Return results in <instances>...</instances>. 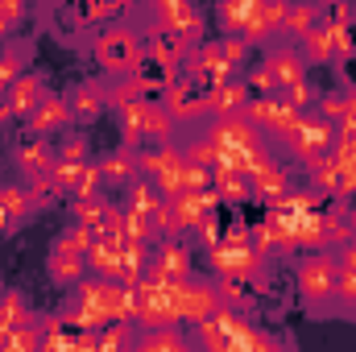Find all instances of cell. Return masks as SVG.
<instances>
[{
    "mask_svg": "<svg viewBox=\"0 0 356 352\" xmlns=\"http://www.w3.org/2000/svg\"><path fill=\"white\" fill-rule=\"evenodd\" d=\"M319 4H323V8H327V4H336V0H319Z\"/></svg>",
    "mask_w": 356,
    "mask_h": 352,
    "instance_id": "obj_52",
    "label": "cell"
},
{
    "mask_svg": "<svg viewBox=\"0 0 356 352\" xmlns=\"http://www.w3.org/2000/svg\"><path fill=\"white\" fill-rule=\"evenodd\" d=\"M249 99H253V91L245 88V79L236 75V79H224V83L203 88V112L207 116H241L249 108Z\"/></svg>",
    "mask_w": 356,
    "mask_h": 352,
    "instance_id": "obj_18",
    "label": "cell"
},
{
    "mask_svg": "<svg viewBox=\"0 0 356 352\" xmlns=\"http://www.w3.org/2000/svg\"><path fill=\"white\" fill-rule=\"evenodd\" d=\"M195 241H199L203 249H211V245L220 241V228H216V216H211L207 224H199V228H195Z\"/></svg>",
    "mask_w": 356,
    "mask_h": 352,
    "instance_id": "obj_48",
    "label": "cell"
},
{
    "mask_svg": "<svg viewBox=\"0 0 356 352\" xmlns=\"http://www.w3.org/2000/svg\"><path fill=\"white\" fill-rule=\"evenodd\" d=\"M307 182L319 195H340V166L332 162V154L319 158V162H307Z\"/></svg>",
    "mask_w": 356,
    "mask_h": 352,
    "instance_id": "obj_39",
    "label": "cell"
},
{
    "mask_svg": "<svg viewBox=\"0 0 356 352\" xmlns=\"http://www.w3.org/2000/svg\"><path fill=\"white\" fill-rule=\"evenodd\" d=\"M71 125H75L71 104H67V95H58V91H46V99H42V104L33 108V116H29V133H33V137H63Z\"/></svg>",
    "mask_w": 356,
    "mask_h": 352,
    "instance_id": "obj_16",
    "label": "cell"
},
{
    "mask_svg": "<svg viewBox=\"0 0 356 352\" xmlns=\"http://www.w3.org/2000/svg\"><path fill=\"white\" fill-rule=\"evenodd\" d=\"M261 8H266V0H220L216 4V25H220V33H241V25L249 17H257Z\"/></svg>",
    "mask_w": 356,
    "mask_h": 352,
    "instance_id": "obj_30",
    "label": "cell"
},
{
    "mask_svg": "<svg viewBox=\"0 0 356 352\" xmlns=\"http://www.w3.org/2000/svg\"><path fill=\"white\" fill-rule=\"evenodd\" d=\"M145 58V42L133 25H108L99 38H95V63L108 71V75H124V71H137Z\"/></svg>",
    "mask_w": 356,
    "mask_h": 352,
    "instance_id": "obj_5",
    "label": "cell"
},
{
    "mask_svg": "<svg viewBox=\"0 0 356 352\" xmlns=\"http://www.w3.org/2000/svg\"><path fill=\"white\" fill-rule=\"evenodd\" d=\"M67 104H71V116H75L79 125H95V120L108 112V88L95 83V79H83V83L71 88Z\"/></svg>",
    "mask_w": 356,
    "mask_h": 352,
    "instance_id": "obj_23",
    "label": "cell"
},
{
    "mask_svg": "<svg viewBox=\"0 0 356 352\" xmlns=\"http://www.w3.org/2000/svg\"><path fill=\"white\" fill-rule=\"evenodd\" d=\"M25 13H29V0H0V42H8L17 33Z\"/></svg>",
    "mask_w": 356,
    "mask_h": 352,
    "instance_id": "obj_41",
    "label": "cell"
},
{
    "mask_svg": "<svg viewBox=\"0 0 356 352\" xmlns=\"http://www.w3.org/2000/svg\"><path fill=\"white\" fill-rule=\"evenodd\" d=\"M133 349H141V352H186V349H195V340H191L186 323H154V328H137Z\"/></svg>",
    "mask_w": 356,
    "mask_h": 352,
    "instance_id": "obj_21",
    "label": "cell"
},
{
    "mask_svg": "<svg viewBox=\"0 0 356 352\" xmlns=\"http://www.w3.org/2000/svg\"><path fill=\"white\" fill-rule=\"evenodd\" d=\"M336 273H340V257L327 249H311L298 262V294L307 298V307L327 311L336 303Z\"/></svg>",
    "mask_w": 356,
    "mask_h": 352,
    "instance_id": "obj_4",
    "label": "cell"
},
{
    "mask_svg": "<svg viewBox=\"0 0 356 352\" xmlns=\"http://www.w3.org/2000/svg\"><path fill=\"white\" fill-rule=\"evenodd\" d=\"M241 79H245V88L253 91V95H277V83H273V75H269L266 67H253V71H245Z\"/></svg>",
    "mask_w": 356,
    "mask_h": 352,
    "instance_id": "obj_47",
    "label": "cell"
},
{
    "mask_svg": "<svg viewBox=\"0 0 356 352\" xmlns=\"http://www.w3.org/2000/svg\"><path fill=\"white\" fill-rule=\"evenodd\" d=\"M116 112V129H120V141L129 145H145L149 141V116H154V99H133L124 108H112Z\"/></svg>",
    "mask_w": 356,
    "mask_h": 352,
    "instance_id": "obj_24",
    "label": "cell"
},
{
    "mask_svg": "<svg viewBox=\"0 0 356 352\" xmlns=\"http://www.w3.org/2000/svg\"><path fill=\"white\" fill-rule=\"evenodd\" d=\"M0 294H4V278H0Z\"/></svg>",
    "mask_w": 356,
    "mask_h": 352,
    "instance_id": "obj_53",
    "label": "cell"
},
{
    "mask_svg": "<svg viewBox=\"0 0 356 352\" xmlns=\"http://www.w3.org/2000/svg\"><path fill=\"white\" fill-rule=\"evenodd\" d=\"M323 21V4L319 0H290V8H286V21H282V38L286 42H298L311 25H319Z\"/></svg>",
    "mask_w": 356,
    "mask_h": 352,
    "instance_id": "obj_27",
    "label": "cell"
},
{
    "mask_svg": "<svg viewBox=\"0 0 356 352\" xmlns=\"http://www.w3.org/2000/svg\"><path fill=\"white\" fill-rule=\"evenodd\" d=\"M154 88V79L137 67V71H124V75H112V88H108V108H124L133 99H145V91Z\"/></svg>",
    "mask_w": 356,
    "mask_h": 352,
    "instance_id": "obj_28",
    "label": "cell"
},
{
    "mask_svg": "<svg viewBox=\"0 0 356 352\" xmlns=\"http://www.w3.org/2000/svg\"><path fill=\"white\" fill-rule=\"evenodd\" d=\"M245 116L253 120V129L266 137L269 145H282V141L294 133V125L302 120V108H294V104L282 99V95H253L249 108H245Z\"/></svg>",
    "mask_w": 356,
    "mask_h": 352,
    "instance_id": "obj_7",
    "label": "cell"
},
{
    "mask_svg": "<svg viewBox=\"0 0 356 352\" xmlns=\"http://www.w3.org/2000/svg\"><path fill=\"white\" fill-rule=\"evenodd\" d=\"M191 253H195V249H191L182 237H158V245L149 249L145 273L166 278V282H182V278H191V269H195V257H191Z\"/></svg>",
    "mask_w": 356,
    "mask_h": 352,
    "instance_id": "obj_10",
    "label": "cell"
},
{
    "mask_svg": "<svg viewBox=\"0 0 356 352\" xmlns=\"http://www.w3.org/2000/svg\"><path fill=\"white\" fill-rule=\"evenodd\" d=\"M0 349H4V352H33V349H42V315H33V319L17 323L13 332H4V336H0Z\"/></svg>",
    "mask_w": 356,
    "mask_h": 352,
    "instance_id": "obj_35",
    "label": "cell"
},
{
    "mask_svg": "<svg viewBox=\"0 0 356 352\" xmlns=\"http://www.w3.org/2000/svg\"><path fill=\"white\" fill-rule=\"evenodd\" d=\"M0 211L8 216V224H25V220L38 211L29 186H0Z\"/></svg>",
    "mask_w": 356,
    "mask_h": 352,
    "instance_id": "obj_36",
    "label": "cell"
},
{
    "mask_svg": "<svg viewBox=\"0 0 356 352\" xmlns=\"http://www.w3.org/2000/svg\"><path fill=\"white\" fill-rule=\"evenodd\" d=\"M182 71H186V79H195L199 88H211V83H224V79H236V67L224 58V50H220V42H199L191 54H186V63H182Z\"/></svg>",
    "mask_w": 356,
    "mask_h": 352,
    "instance_id": "obj_11",
    "label": "cell"
},
{
    "mask_svg": "<svg viewBox=\"0 0 356 352\" xmlns=\"http://www.w3.org/2000/svg\"><path fill=\"white\" fill-rule=\"evenodd\" d=\"M91 241H95V228H88V224H71L67 232H58V241L46 253V278L54 286H75L88 273Z\"/></svg>",
    "mask_w": 356,
    "mask_h": 352,
    "instance_id": "obj_3",
    "label": "cell"
},
{
    "mask_svg": "<svg viewBox=\"0 0 356 352\" xmlns=\"http://www.w3.org/2000/svg\"><path fill=\"white\" fill-rule=\"evenodd\" d=\"M4 228H8V216H4V211H0V232H4Z\"/></svg>",
    "mask_w": 356,
    "mask_h": 352,
    "instance_id": "obj_51",
    "label": "cell"
},
{
    "mask_svg": "<svg viewBox=\"0 0 356 352\" xmlns=\"http://www.w3.org/2000/svg\"><path fill=\"white\" fill-rule=\"evenodd\" d=\"M336 133H340V129H336V120H327L323 112H315V108H311V112H302V120L294 125V133L282 141V150H286V154H294V158L307 166V162H319V158H327V154H332Z\"/></svg>",
    "mask_w": 356,
    "mask_h": 352,
    "instance_id": "obj_6",
    "label": "cell"
},
{
    "mask_svg": "<svg viewBox=\"0 0 356 352\" xmlns=\"http://www.w3.org/2000/svg\"><path fill=\"white\" fill-rule=\"evenodd\" d=\"M25 71H29V46H25V42L0 46V91L8 88L17 75H25Z\"/></svg>",
    "mask_w": 356,
    "mask_h": 352,
    "instance_id": "obj_38",
    "label": "cell"
},
{
    "mask_svg": "<svg viewBox=\"0 0 356 352\" xmlns=\"http://www.w3.org/2000/svg\"><path fill=\"white\" fill-rule=\"evenodd\" d=\"M88 273L108 278V282H124V241L95 232V241H91V249H88Z\"/></svg>",
    "mask_w": 356,
    "mask_h": 352,
    "instance_id": "obj_19",
    "label": "cell"
},
{
    "mask_svg": "<svg viewBox=\"0 0 356 352\" xmlns=\"http://www.w3.org/2000/svg\"><path fill=\"white\" fill-rule=\"evenodd\" d=\"M162 108L178 120V129H186V125H195V120H207V112H203V88H199L195 79H175V83H166Z\"/></svg>",
    "mask_w": 356,
    "mask_h": 352,
    "instance_id": "obj_15",
    "label": "cell"
},
{
    "mask_svg": "<svg viewBox=\"0 0 356 352\" xmlns=\"http://www.w3.org/2000/svg\"><path fill=\"white\" fill-rule=\"evenodd\" d=\"M108 207H112V199H108L104 191H95V195H75V199H71V220H75V224H88V228L99 232Z\"/></svg>",
    "mask_w": 356,
    "mask_h": 352,
    "instance_id": "obj_31",
    "label": "cell"
},
{
    "mask_svg": "<svg viewBox=\"0 0 356 352\" xmlns=\"http://www.w3.org/2000/svg\"><path fill=\"white\" fill-rule=\"evenodd\" d=\"M332 307L356 315V269H348V265H340V273H336V303Z\"/></svg>",
    "mask_w": 356,
    "mask_h": 352,
    "instance_id": "obj_40",
    "label": "cell"
},
{
    "mask_svg": "<svg viewBox=\"0 0 356 352\" xmlns=\"http://www.w3.org/2000/svg\"><path fill=\"white\" fill-rule=\"evenodd\" d=\"M145 4H149L154 29H170V33H178V38H186L191 46L203 42L207 21H203V13H199L195 0H145Z\"/></svg>",
    "mask_w": 356,
    "mask_h": 352,
    "instance_id": "obj_9",
    "label": "cell"
},
{
    "mask_svg": "<svg viewBox=\"0 0 356 352\" xmlns=\"http://www.w3.org/2000/svg\"><path fill=\"white\" fill-rule=\"evenodd\" d=\"M249 182H253V195H257V199H266V203H282V199L290 195V186H294V175H290L286 166H277V158H273L269 166L253 170Z\"/></svg>",
    "mask_w": 356,
    "mask_h": 352,
    "instance_id": "obj_26",
    "label": "cell"
},
{
    "mask_svg": "<svg viewBox=\"0 0 356 352\" xmlns=\"http://www.w3.org/2000/svg\"><path fill=\"white\" fill-rule=\"evenodd\" d=\"M261 67L273 75L277 91H286L290 83H302V79H307V58H302L298 42H269Z\"/></svg>",
    "mask_w": 356,
    "mask_h": 352,
    "instance_id": "obj_13",
    "label": "cell"
},
{
    "mask_svg": "<svg viewBox=\"0 0 356 352\" xmlns=\"http://www.w3.org/2000/svg\"><path fill=\"white\" fill-rule=\"evenodd\" d=\"M298 50H302L307 67H311V63H332V58H336L332 33H327V25H323V21H319V25H311V29L298 38Z\"/></svg>",
    "mask_w": 356,
    "mask_h": 352,
    "instance_id": "obj_32",
    "label": "cell"
},
{
    "mask_svg": "<svg viewBox=\"0 0 356 352\" xmlns=\"http://www.w3.org/2000/svg\"><path fill=\"white\" fill-rule=\"evenodd\" d=\"M344 104H348V88H336V91H327V95H319V99H315V112H323L327 120H336V125H340Z\"/></svg>",
    "mask_w": 356,
    "mask_h": 352,
    "instance_id": "obj_45",
    "label": "cell"
},
{
    "mask_svg": "<svg viewBox=\"0 0 356 352\" xmlns=\"http://www.w3.org/2000/svg\"><path fill=\"white\" fill-rule=\"evenodd\" d=\"M124 207L158 224V220L166 216V195L158 191V182H154V178H145V175H141L137 182H133V186H124Z\"/></svg>",
    "mask_w": 356,
    "mask_h": 352,
    "instance_id": "obj_25",
    "label": "cell"
},
{
    "mask_svg": "<svg viewBox=\"0 0 356 352\" xmlns=\"http://www.w3.org/2000/svg\"><path fill=\"white\" fill-rule=\"evenodd\" d=\"M220 307V294H216V282H199V278H182L170 282V323H186L195 328L199 319H207L211 311Z\"/></svg>",
    "mask_w": 356,
    "mask_h": 352,
    "instance_id": "obj_8",
    "label": "cell"
},
{
    "mask_svg": "<svg viewBox=\"0 0 356 352\" xmlns=\"http://www.w3.org/2000/svg\"><path fill=\"white\" fill-rule=\"evenodd\" d=\"M58 158H67V162H83V158H91V141L83 137V133H75V129H67L63 137H58Z\"/></svg>",
    "mask_w": 356,
    "mask_h": 352,
    "instance_id": "obj_42",
    "label": "cell"
},
{
    "mask_svg": "<svg viewBox=\"0 0 356 352\" xmlns=\"http://www.w3.org/2000/svg\"><path fill=\"white\" fill-rule=\"evenodd\" d=\"M99 162V178H104V186H133L137 178H141V145H129V141H120L116 150H108V154H99L95 158Z\"/></svg>",
    "mask_w": 356,
    "mask_h": 352,
    "instance_id": "obj_14",
    "label": "cell"
},
{
    "mask_svg": "<svg viewBox=\"0 0 356 352\" xmlns=\"http://www.w3.org/2000/svg\"><path fill=\"white\" fill-rule=\"evenodd\" d=\"M191 340H195V349H203V352H273L277 349V340L266 336L261 328H253L245 319V311L224 307V303L207 319H199L191 328Z\"/></svg>",
    "mask_w": 356,
    "mask_h": 352,
    "instance_id": "obj_1",
    "label": "cell"
},
{
    "mask_svg": "<svg viewBox=\"0 0 356 352\" xmlns=\"http://www.w3.org/2000/svg\"><path fill=\"white\" fill-rule=\"evenodd\" d=\"M13 112H8V104H4V95H0V120H8Z\"/></svg>",
    "mask_w": 356,
    "mask_h": 352,
    "instance_id": "obj_50",
    "label": "cell"
},
{
    "mask_svg": "<svg viewBox=\"0 0 356 352\" xmlns=\"http://www.w3.org/2000/svg\"><path fill=\"white\" fill-rule=\"evenodd\" d=\"M50 178H54V191H58V195H67V199L104 191L99 162H91V158H83V162H67V158H58V162H54V170H50Z\"/></svg>",
    "mask_w": 356,
    "mask_h": 352,
    "instance_id": "obj_12",
    "label": "cell"
},
{
    "mask_svg": "<svg viewBox=\"0 0 356 352\" xmlns=\"http://www.w3.org/2000/svg\"><path fill=\"white\" fill-rule=\"evenodd\" d=\"M54 162H58V150H54V141H50V137H33V133H29V141L13 145V166L21 170L25 182H29V178H38V175H46Z\"/></svg>",
    "mask_w": 356,
    "mask_h": 352,
    "instance_id": "obj_20",
    "label": "cell"
},
{
    "mask_svg": "<svg viewBox=\"0 0 356 352\" xmlns=\"http://www.w3.org/2000/svg\"><path fill=\"white\" fill-rule=\"evenodd\" d=\"M137 340V323L133 319H112L95 332V352H120V349H133Z\"/></svg>",
    "mask_w": 356,
    "mask_h": 352,
    "instance_id": "obj_33",
    "label": "cell"
},
{
    "mask_svg": "<svg viewBox=\"0 0 356 352\" xmlns=\"http://www.w3.org/2000/svg\"><path fill=\"white\" fill-rule=\"evenodd\" d=\"M336 257H340V265H348V269H356V241H348V245H340V249H336Z\"/></svg>",
    "mask_w": 356,
    "mask_h": 352,
    "instance_id": "obj_49",
    "label": "cell"
},
{
    "mask_svg": "<svg viewBox=\"0 0 356 352\" xmlns=\"http://www.w3.org/2000/svg\"><path fill=\"white\" fill-rule=\"evenodd\" d=\"M323 220H327V245H332V249L356 241V211L348 203H336L332 211H323Z\"/></svg>",
    "mask_w": 356,
    "mask_h": 352,
    "instance_id": "obj_34",
    "label": "cell"
},
{
    "mask_svg": "<svg viewBox=\"0 0 356 352\" xmlns=\"http://www.w3.org/2000/svg\"><path fill=\"white\" fill-rule=\"evenodd\" d=\"M277 95H282V99H290V104H294V108H302V112H311V108H315V99H319V91L311 88L307 79H302V83H290V88L277 91Z\"/></svg>",
    "mask_w": 356,
    "mask_h": 352,
    "instance_id": "obj_46",
    "label": "cell"
},
{
    "mask_svg": "<svg viewBox=\"0 0 356 352\" xmlns=\"http://www.w3.org/2000/svg\"><path fill=\"white\" fill-rule=\"evenodd\" d=\"M211 191L220 195V203H245L253 195V182L245 170H232V166H216L211 170Z\"/></svg>",
    "mask_w": 356,
    "mask_h": 352,
    "instance_id": "obj_29",
    "label": "cell"
},
{
    "mask_svg": "<svg viewBox=\"0 0 356 352\" xmlns=\"http://www.w3.org/2000/svg\"><path fill=\"white\" fill-rule=\"evenodd\" d=\"M25 319H33L29 298H25L21 290H8V286H4V294H0V336H4V332H13V328H17V323H25Z\"/></svg>",
    "mask_w": 356,
    "mask_h": 352,
    "instance_id": "obj_37",
    "label": "cell"
},
{
    "mask_svg": "<svg viewBox=\"0 0 356 352\" xmlns=\"http://www.w3.org/2000/svg\"><path fill=\"white\" fill-rule=\"evenodd\" d=\"M203 253H207L211 273H220V278L257 282L261 269H266V253L253 245V228H232V232H224V237H220L211 249H203Z\"/></svg>",
    "mask_w": 356,
    "mask_h": 352,
    "instance_id": "obj_2",
    "label": "cell"
},
{
    "mask_svg": "<svg viewBox=\"0 0 356 352\" xmlns=\"http://www.w3.org/2000/svg\"><path fill=\"white\" fill-rule=\"evenodd\" d=\"M46 79L38 75V71H25V75H17L8 88L0 91L4 95V104H8V112H13V120H29L33 116V108L46 99Z\"/></svg>",
    "mask_w": 356,
    "mask_h": 352,
    "instance_id": "obj_17",
    "label": "cell"
},
{
    "mask_svg": "<svg viewBox=\"0 0 356 352\" xmlns=\"http://www.w3.org/2000/svg\"><path fill=\"white\" fill-rule=\"evenodd\" d=\"M191 50H195V46H191L186 38L170 33V29H149V33H145V58H154L162 71H178Z\"/></svg>",
    "mask_w": 356,
    "mask_h": 352,
    "instance_id": "obj_22",
    "label": "cell"
},
{
    "mask_svg": "<svg viewBox=\"0 0 356 352\" xmlns=\"http://www.w3.org/2000/svg\"><path fill=\"white\" fill-rule=\"evenodd\" d=\"M220 50H224V58H228L236 71H245V58H249V50H253V46H249L241 33H224V38H220Z\"/></svg>",
    "mask_w": 356,
    "mask_h": 352,
    "instance_id": "obj_44",
    "label": "cell"
},
{
    "mask_svg": "<svg viewBox=\"0 0 356 352\" xmlns=\"http://www.w3.org/2000/svg\"><path fill=\"white\" fill-rule=\"evenodd\" d=\"M241 286H245L241 278H220V273H216V294H220V303H224V307H236V311H249V294H245Z\"/></svg>",
    "mask_w": 356,
    "mask_h": 352,
    "instance_id": "obj_43",
    "label": "cell"
},
{
    "mask_svg": "<svg viewBox=\"0 0 356 352\" xmlns=\"http://www.w3.org/2000/svg\"><path fill=\"white\" fill-rule=\"evenodd\" d=\"M353 8H356V4H353Z\"/></svg>",
    "mask_w": 356,
    "mask_h": 352,
    "instance_id": "obj_54",
    "label": "cell"
}]
</instances>
